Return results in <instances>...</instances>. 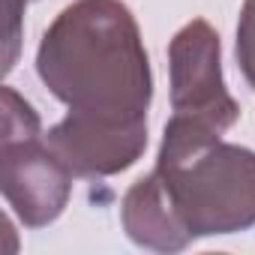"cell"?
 I'll use <instances>...</instances> for the list:
<instances>
[{"label": "cell", "instance_id": "obj_1", "mask_svg": "<svg viewBox=\"0 0 255 255\" xmlns=\"http://www.w3.org/2000/svg\"><path fill=\"white\" fill-rule=\"evenodd\" d=\"M36 72L69 111L147 120L150 57L135 15L120 0L69 3L42 33Z\"/></svg>", "mask_w": 255, "mask_h": 255}, {"label": "cell", "instance_id": "obj_2", "mask_svg": "<svg viewBox=\"0 0 255 255\" xmlns=\"http://www.w3.org/2000/svg\"><path fill=\"white\" fill-rule=\"evenodd\" d=\"M189 234L216 237L255 225V153L210 141L186 150H159L156 168Z\"/></svg>", "mask_w": 255, "mask_h": 255}, {"label": "cell", "instance_id": "obj_3", "mask_svg": "<svg viewBox=\"0 0 255 255\" xmlns=\"http://www.w3.org/2000/svg\"><path fill=\"white\" fill-rule=\"evenodd\" d=\"M168 69L174 117L207 123L219 132H228L240 120V105L222 78L219 33L204 18H195L174 33L168 45Z\"/></svg>", "mask_w": 255, "mask_h": 255}, {"label": "cell", "instance_id": "obj_4", "mask_svg": "<svg viewBox=\"0 0 255 255\" xmlns=\"http://www.w3.org/2000/svg\"><path fill=\"white\" fill-rule=\"evenodd\" d=\"M48 150L72 177L99 180L135 165L147 147V120H114L69 111L45 132Z\"/></svg>", "mask_w": 255, "mask_h": 255}, {"label": "cell", "instance_id": "obj_5", "mask_svg": "<svg viewBox=\"0 0 255 255\" xmlns=\"http://www.w3.org/2000/svg\"><path fill=\"white\" fill-rule=\"evenodd\" d=\"M0 189L24 228H45L69 201L72 174L48 150L45 135L0 141Z\"/></svg>", "mask_w": 255, "mask_h": 255}, {"label": "cell", "instance_id": "obj_6", "mask_svg": "<svg viewBox=\"0 0 255 255\" xmlns=\"http://www.w3.org/2000/svg\"><path fill=\"white\" fill-rule=\"evenodd\" d=\"M120 222L126 237L141 249L180 252L195 240L156 171L126 189L120 204Z\"/></svg>", "mask_w": 255, "mask_h": 255}, {"label": "cell", "instance_id": "obj_7", "mask_svg": "<svg viewBox=\"0 0 255 255\" xmlns=\"http://www.w3.org/2000/svg\"><path fill=\"white\" fill-rule=\"evenodd\" d=\"M36 135H42V126L33 105L12 87H3L0 90V141H18Z\"/></svg>", "mask_w": 255, "mask_h": 255}, {"label": "cell", "instance_id": "obj_8", "mask_svg": "<svg viewBox=\"0 0 255 255\" xmlns=\"http://www.w3.org/2000/svg\"><path fill=\"white\" fill-rule=\"evenodd\" d=\"M237 66L255 90V0H246L237 21Z\"/></svg>", "mask_w": 255, "mask_h": 255}, {"label": "cell", "instance_id": "obj_9", "mask_svg": "<svg viewBox=\"0 0 255 255\" xmlns=\"http://www.w3.org/2000/svg\"><path fill=\"white\" fill-rule=\"evenodd\" d=\"M27 0H3V9H6V63L3 69L9 72L15 66V54H18V39H21V12H24Z\"/></svg>", "mask_w": 255, "mask_h": 255}]
</instances>
